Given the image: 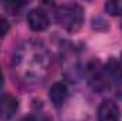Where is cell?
Instances as JSON below:
<instances>
[{
	"instance_id": "6da1fadb",
	"label": "cell",
	"mask_w": 122,
	"mask_h": 121,
	"mask_svg": "<svg viewBox=\"0 0 122 121\" xmlns=\"http://www.w3.org/2000/svg\"><path fill=\"white\" fill-rule=\"evenodd\" d=\"M56 20L62 29H65L70 33L78 31L84 23L82 9L77 3L62 4L56 9Z\"/></svg>"
},
{
	"instance_id": "7a4b0ae2",
	"label": "cell",
	"mask_w": 122,
	"mask_h": 121,
	"mask_svg": "<svg viewBox=\"0 0 122 121\" xmlns=\"http://www.w3.org/2000/svg\"><path fill=\"white\" fill-rule=\"evenodd\" d=\"M19 110V101L9 93L0 94V118L4 121L11 120Z\"/></svg>"
},
{
	"instance_id": "3957f363",
	"label": "cell",
	"mask_w": 122,
	"mask_h": 121,
	"mask_svg": "<svg viewBox=\"0 0 122 121\" xmlns=\"http://www.w3.org/2000/svg\"><path fill=\"white\" fill-rule=\"evenodd\" d=\"M27 23L33 31H44L50 26L48 16L41 9H33L27 14Z\"/></svg>"
},
{
	"instance_id": "277c9868",
	"label": "cell",
	"mask_w": 122,
	"mask_h": 121,
	"mask_svg": "<svg viewBox=\"0 0 122 121\" xmlns=\"http://www.w3.org/2000/svg\"><path fill=\"white\" fill-rule=\"evenodd\" d=\"M121 111L115 101L107 100L98 108V121H119Z\"/></svg>"
},
{
	"instance_id": "5b68a950",
	"label": "cell",
	"mask_w": 122,
	"mask_h": 121,
	"mask_svg": "<svg viewBox=\"0 0 122 121\" xmlns=\"http://www.w3.org/2000/svg\"><path fill=\"white\" fill-rule=\"evenodd\" d=\"M67 97H68V90H67V86L64 83H54L50 87L48 98L53 103V105H56V107L62 105L64 101L67 100Z\"/></svg>"
},
{
	"instance_id": "8992f818",
	"label": "cell",
	"mask_w": 122,
	"mask_h": 121,
	"mask_svg": "<svg viewBox=\"0 0 122 121\" xmlns=\"http://www.w3.org/2000/svg\"><path fill=\"white\" fill-rule=\"evenodd\" d=\"M105 70H107V73H108L112 78L122 81V66L115 60V59H111V60L107 63Z\"/></svg>"
},
{
	"instance_id": "52a82bcc",
	"label": "cell",
	"mask_w": 122,
	"mask_h": 121,
	"mask_svg": "<svg viewBox=\"0 0 122 121\" xmlns=\"http://www.w3.org/2000/svg\"><path fill=\"white\" fill-rule=\"evenodd\" d=\"M105 10L111 16H119L122 14V1L118 0H111L105 3Z\"/></svg>"
},
{
	"instance_id": "ba28073f",
	"label": "cell",
	"mask_w": 122,
	"mask_h": 121,
	"mask_svg": "<svg viewBox=\"0 0 122 121\" xmlns=\"http://www.w3.org/2000/svg\"><path fill=\"white\" fill-rule=\"evenodd\" d=\"M9 30H10V23L7 22V19L4 16L0 14V38L4 37L9 33Z\"/></svg>"
},
{
	"instance_id": "9c48e42d",
	"label": "cell",
	"mask_w": 122,
	"mask_h": 121,
	"mask_svg": "<svg viewBox=\"0 0 122 121\" xmlns=\"http://www.w3.org/2000/svg\"><path fill=\"white\" fill-rule=\"evenodd\" d=\"M23 121H50L47 117H44V116H34V114H31L29 117H26Z\"/></svg>"
},
{
	"instance_id": "30bf717a",
	"label": "cell",
	"mask_w": 122,
	"mask_h": 121,
	"mask_svg": "<svg viewBox=\"0 0 122 121\" xmlns=\"http://www.w3.org/2000/svg\"><path fill=\"white\" fill-rule=\"evenodd\" d=\"M3 84H4V76H3V71L0 68V88L3 87Z\"/></svg>"
}]
</instances>
